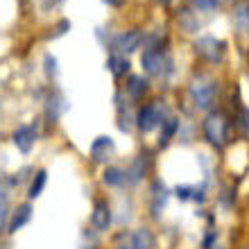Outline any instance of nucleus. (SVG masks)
Returning a JSON list of instances; mask_svg holds the SVG:
<instances>
[{"label": "nucleus", "instance_id": "nucleus-1", "mask_svg": "<svg viewBox=\"0 0 249 249\" xmlns=\"http://www.w3.org/2000/svg\"><path fill=\"white\" fill-rule=\"evenodd\" d=\"M215 95H217V86L209 75H195V77L190 79L188 98L195 105V109H199V111L211 109L213 102H215Z\"/></svg>", "mask_w": 249, "mask_h": 249}, {"label": "nucleus", "instance_id": "nucleus-2", "mask_svg": "<svg viewBox=\"0 0 249 249\" xmlns=\"http://www.w3.org/2000/svg\"><path fill=\"white\" fill-rule=\"evenodd\" d=\"M227 136H229V123L220 111H211L204 120V138L209 141L213 147H224L227 145Z\"/></svg>", "mask_w": 249, "mask_h": 249}, {"label": "nucleus", "instance_id": "nucleus-3", "mask_svg": "<svg viewBox=\"0 0 249 249\" xmlns=\"http://www.w3.org/2000/svg\"><path fill=\"white\" fill-rule=\"evenodd\" d=\"M170 57L165 54V50L159 43H152L143 50L141 54V66L147 75H163L165 71H170Z\"/></svg>", "mask_w": 249, "mask_h": 249}, {"label": "nucleus", "instance_id": "nucleus-4", "mask_svg": "<svg viewBox=\"0 0 249 249\" xmlns=\"http://www.w3.org/2000/svg\"><path fill=\"white\" fill-rule=\"evenodd\" d=\"M193 50H195V54L199 57V59L209 61V64H220V61L224 59V50H227V46H224V41L206 34V36L195 39Z\"/></svg>", "mask_w": 249, "mask_h": 249}, {"label": "nucleus", "instance_id": "nucleus-5", "mask_svg": "<svg viewBox=\"0 0 249 249\" xmlns=\"http://www.w3.org/2000/svg\"><path fill=\"white\" fill-rule=\"evenodd\" d=\"M141 43H143V32L141 30H124V32H120V34H116L113 36V41H111V46H113V50L118 54H131V53H136L138 48H141Z\"/></svg>", "mask_w": 249, "mask_h": 249}, {"label": "nucleus", "instance_id": "nucleus-6", "mask_svg": "<svg viewBox=\"0 0 249 249\" xmlns=\"http://www.w3.org/2000/svg\"><path fill=\"white\" fill-rule=\"evenodd\" d=\"M136 124L141 131H152V129H157L159 124H163V120H161V107L145 105L136 116Z\"/></svg>", "mask_w": 249, "mask_h": 249}, {"label": "nucleus", "instance_id": "nucleus-7", "mask_svg": "<svg viewBox=\"0 0 249 249\" xmlns=\"http://www.w3.org/2000/svg\"><path fill=\"white\" fill-rule=\"evenodd\" d=\"M113 152H116V143H113V138L111 136H98L91 143L89 154H91V159L95 161V163H107V161L113 157Z\"/></svg>", "mask_w": 249, "mask_h": 249}, {"label": "nucleus", "instance_id": "nucleus-8", "mask_svg": "<svg viewBox=\"0 0 249 249\" xmlns=\"http://www.w3.org/2000/svg\"><path fill=\"white\" fill-rule=\"evenodd\" d=\"M12 141L23 154H27L34 147V143H36V129H34L32 124H20L18 129L14 131Z\"/></svg>", "mask_w": 249, "mask_h": 249}, {"label": "nucleus", "instance_id": "nucleus-9", "mask_svg": "<svg viewBox=\"0 0 249 249\" xmlns=\"http://www.w3.org/2000/svg\"><path fill=\"white\" fill-rule=\"evenodd\" d=\"M66 109H68V102H66V98L61 95L59 91H54V93L48 95V100H46V118L50 120V123H57V120L66 113Z\"/></svg>", "mask_w": 249, "mask_h": 249}, {"label": "nucleus", "instance_id": "nucleus-10", "mask_svg": "<svg viewBox=\"0 0 249 249\" xmlns=\"http://www.w3.org/2000/svg\"><path fill=\"white\" fill-rule=\"evenodd\" d=\"M91 224L95 231H107L111 227V206L107 202H98L93 206L91 213Z\"/></svg>", "mask_w": 249, "mask_h": 249}, {"label": "nucleus", "instance_id": "nucleus-11", "mask_svg": "<svg viewBox=\"0 0 249 249\" xmlns=\"http://www.w3.org/2000/svg\"><path fill=\"white\" fill-rule=\"evenodd\" d=\"M30 220H32V206H30V204L18 206L16 213L12 215V220H9V233H16L18 229H23Z\"/></svg>", "mask_w": 249, "mask_h": 249}, {"label": "nucleus", "instance_id": "nucleus-12", "mask_svg": "<svg viewBox=\"0 0 249 249\" xmlns=\"http://www.w3.org/2000/svg\"><path fill=\"white\" fill-rule=\"evenodd\" d=\"M107 68L111 72L113 77H123L124 72H129V59L124 57V54H118L113 53L109 59H107Z\"/></svg>", "mask_w": 249, "mask_h": 249}, {"label": "nucleus", "instance_id": "nucleus-13", "mask_svg": "<svg viewBox=\"0 0 249 249\" xmlns=\"http://www.w3.org/2000/svg\"><path fill=\"white\" fill-rule=\"evenodd\" d=\"M145 170H147V161H145L143 157H136L131 161L129 168L124 170V181H127V184H136L138 179L145 175Z\"/></svg>", "mask_w": 249, "mask_h": 249}, {"label": "nucleus", "instance_id": "nucleus-14", "mask_svg": "<svg viewBox=\"0 0 249 249\" xmlns=\"http://www.w3.org/2000/svg\"><path fill=\"white\" fill-rule=\"evenodd\" d=\"M127 93H129V98L141 100L147 93V82L141 75H129V79H127Z\"/></svg>", "mask_w": 249, "mask_h": 249}, {"label": "nucleus", "instance_id": "nucleus-15", "mask_svg": "<svg viewBox=\"0 0 249 249\" xmlns=\"http://www.w3.org/2000/svg\"><path fill=\"white\" fill-rule=\"evenodd\" d=\"M152 245H154V238H152L150 229H138L131 233V240H129L131 249H152Z\"/></svg>", "mask_w": 249, "mask_h": 249}, {"label": "nucleus", "instance_id": "nucleus-16", "mask_svg": "<svg viewBox=\"0 0 249 249\" xmlns=\"http://www.w3.org/2000/svg\"><path fill=\"white\" fill-rule=\"evenodd\" d=\"M233 23H236V27L240 32H249V2H243V5L236 7Z\"/></svg>", "mask_w": 249, "mask_h": 249}, {"label": "nucleus", "instance_id": "nucleus-17", "mask_svg": "<svg viewBox=\"0 0 249 249\" xmlns=\"http://www.w3.org/2000/svg\"><path fill=\"white\" fill-rule=\"evenodd\" d=\"M48 184V172L46 170H39L36 175H34L32 184H30V190H27V195H30V199H36V197L43 193V188H46Z\"/></svg>", "mask_w": 249, "mask_h": 249}, {"label": "nucleus", "instance_id": "nucleus-18", "mask_svg": "<svg viewBox=\"0 0 249 249\" xmlns=\"http://www.w3.org/2000/svg\"><path fill=\"white\" fill-rule=\"evenodd\" d=\"M177 20L184 32H197V30H199V20H197V16L193 12H188V9H186V12H179Z\"/></svg>", "mask_w": 249, "mask_h": 249}, {"label": "nucleus", "instance_id": "nucleus-19", "mask_svg": "<svg viewBox=\"0 0 249 249\" xmlns=\"http://www.w3.org/2000/svg\"><path fill=\"white\" fill-rule=\"evenodd\" d=\"M161 127H163V131H161V138H159V143L165 145L172 136H175V134H177V129H179V120H177V118H165Z\"/></svg>", "mask_w": 249, "mask_h": 249}, {"label": "nucleus", "instance_id": "nucleus-20", "mask_svg": "<svg viewBox=\"0 0 249 249\" xmlns=\"http://www.w3.org/2000/svg\"><path fill=\"white\" fill-rule=\"evenodd\" d=\"M102 179H105L107 186H123L124 184V170H120V168H107Z\"/></svg>", "mask_w": 249, "mask_h": 249}, {"label": "nucleus", "instance_id": "nucleus-21", "mask_svg": "<svg viewBox=\"0 0 249 249\" xmlns=\"http://www.w3.org/2000/svg\"><path fill=\"white\" fill-rule=\"evenodd\" d=\"M43 64H46V75H48V77H50V79L57 77V72H59V68H57V57L48 53L46 57H43Z\"/></svg>", "mask_w": 249, "mask_h": 249}, {"label": "nucleus", "instance_id": "nucleus-22", "mask_svg": "<svg viewBox=\"0 0 249 249\" xmlns=\"http://www.w3.org/2000/svg\"><path fill=\"white\" fill-rule=\"evenodd\" d=\"M190 5L199 9V12H211V9H215L220 5V0H190Z\"/></svg>", "mask_w": 249, "mask_h": 249}, {"label": "nucleus", "instance_id": "nucleus-23", "mask_svg": "<svg viewBox=\"0 0 249 249\" xmlns=\"http://www.w3.org/2000/svg\"><path fill=\"white\" fill-rule=\"evenodd\" d=\"M238 129H240L243 136L249 138V109H243L240 116H238Z\"/></svg>", "mask_w": 249, "mask_h": 249}, {"label": "nucleus", "instance_id": "nucleus-24", "mask_svg": "<svg viewBox=\"0 0 249 249\" xmlns=\"http://www.w3.org/2000/svg\"><path fill=\"white\" fill-rule=\"evenodd\" d=\"M68 30H71V20H66V18H64V20H59L57 30L53 32V39H57V36H61V34H66Z\"/></svg>", "mask_w": 249, "mask_h": 249}, {"label": "nucleus", "instance_id": "nucleus-25", "mask_svg": "<svg viewBox=\"0 0 249 249\" xmlns=\"http://www.w3.org/2000/svg\"><path fill=\"white\" fill-rule=\"evenodd\" d=\"M64 0H41V7L46 9V12H50L53 7H57V5H61Z\"/></svg>", "mask_w": 249, "mask_h": 249}, {"label": "nucleus", "instance_id": "nucleus-26", "mask_svg": "<svg viewBox=\"0 0 249 249\" xmlns=\"http://www.w3.org/2000/svg\"><path fill=\"white\" fill-rule=\"evenodd\" d=\"M105 5H109V7H120L124 2V0H102Z\"/></svg>", "mask_w": 249, "mask_h": 249}, {"label": "nucleus", "instance_id": "nucleus-27", "mask_svg": "<svg viewBox=\"0 0 249 249\" xmlns=\"http://www.w3.org/2000/svg\"><path fill=\"white\" fill-rule=\"evenodd\" d=\"M154 2H159V5H170L172 0H154Z\"/></svg>", "mask_w": 249, "mask_h": 249}, {"label": "nucleus", "instance_id": "nucleus-28", "mask_svg": "<svg viewBox=\"0 0 249 249\" xmlns=\"http://www.w3.org/2000/svg\"><path fill=\"white\" fill-rule=\"evenodd\" d=\"M116 249H131V247H129V245H118Z\"/></svg>", "mask_w": 249, "mask_h": 249}, {"label": "nucleus", "instance_id": "nucleus-29", "mask_svg": "<svg viewBox=\"0 0 249 249\" xmlns=\"http://www.w3.org/2000/svg\"><path fill=\"white\" fill-rule=\"evenodd\" d=\"M209 249H224V247H220V245H211Z\"/></svg>", "mask_w": 249, "mask_h": 249}]
</instances>
